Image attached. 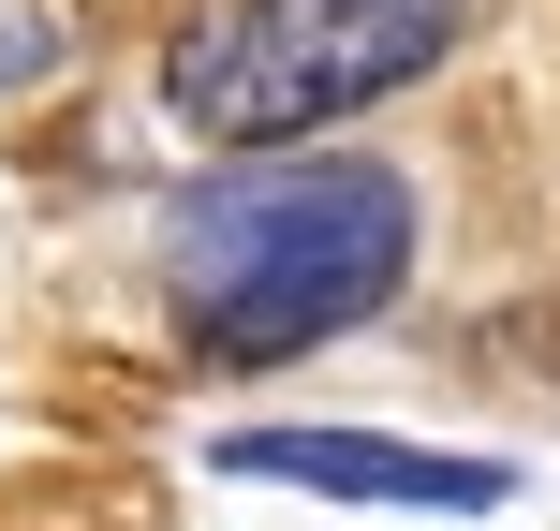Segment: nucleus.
I'll list each match as a JSON object with an SVG mask.
<instances>
[{
  "instance_id": "1",
  "label": "nucleus",
  "mask_w": 560,
  "mask_h": 531,
  "mask_svg": "<svg viewBox=\"0 0 560 531\" xmlns=\"http://www.w3.org/2000/svg\"><path fill=\"white\" fill-rule=\"evenodd\" d=\"M413 266V193L384 163H266L177 207V310L222 369L310 355Z\"/></svg>"
},
{
  "instance_id": "2",
  "label": "nucleus",
  "mask_w": 560,
  "mask_h": 531,
  "mask_svg": "<svg viewBox=\"0 0 560 531\" xmlns=\"http://www.w3.org/2000/svg\"><path fill=\"white\" fill-rule=\"evenodd\" d=\"M443 45H457V0H236L222 30H192L163 59V104L207 148H280L413 89Z\"/></svg>"
},
{
  "instance_id": "3",
  "label": "nucleus",
  "mask_w": 560,
  "mask_h": 531,
  "mask_svg": "<svg viewBox=\"0 0 560 531\" xmlns=\"http://www.w3.org/2000/svg\"><path fill=\"white\" fill-rule=\"evenodd\" d=\"M222 473H252V487H325V503H413V517H487V503H516L502 458H428V443H384V428H236Z\"/></svg>"
}]
</instances>
